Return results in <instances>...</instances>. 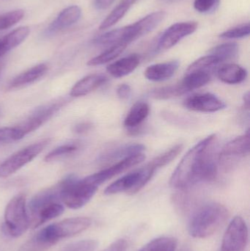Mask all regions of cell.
<instances>
[{
  "instance_id": "cell-1",
  "label": "cell",
  "mask_w": 250,
  "mask_h": 251,
  "mask_svg": "<svg viewBox=\"0 0 250 251\" xmlns=\"http://www.w3.org/2000/svg\"><path fill=\"white\" fill-rule=\"evenodd\" d=\"M91 218H68L39 230L21 247L19 251H45L65 238L80 234L91 226Z\"/></svg>"
},
{
  "instance_id": "cell-2",
  "label": "cell",
  "mask_w": 250,
  "mask_h": 251,
  "mask_svg": "<svg viewBox=\"0 0 250 251\" xmlns=\"http://www.w3.org/2000/svg\"><path fill=\"white\" fill-rule=\"evenodd\" d=\"M215 139L216 134H211L188 151L170 178V184L173 188L185 190L195 185L197 174L204 153Z\"/></svg>"
},
{
  "instance_id": "cell-3",
  "label": "cell",
  "mask_w": 250,
  "mask_h": 251,
  "mask_svg": "<svg viewBox=\"0 0 250 251\" xmlns=\"http://www.w3.org/2000/svg\"><path fill=\"white\" fill-rule=\"evenodd\" d=\"M227 217L228 211L221 203H207L200 208L191 218L189 233L195 238L210 237L224 225Z\"/></svg>"
},
{
  "instance_id": "cell-4",
  "label": "cell",
  "mask_w": 250,
  "mask_h": 251,
  "mask_svg": "<svg viewBox=\"0 0 250 251\" xmlns=\"http://www.w3.org/2000/svg\"><path fill=\"white\" fill-rule=\"evenodd\" d=\"M61 184V201L67 207L78 209L83 207L93 197L98 190L97 186L92 185L70 175L60 181Z\"/></svg>"
},
{
  "instance_id": "cell-5",
  "label": "cell",
  "mask_w": 250,
  "mask_h": 251,
  "mask_svg": "<svg viewBox=\"0 0 250 251\" xmlns=\"http://www.w3.org/2000/svg\"><path fill=\"white\" fill-rule=\"evenodd\" d=\"M4 219V229L10 237L17 238L26 232L29 227V218L24 195H17L9 201Z\"/></svg>"
},
{
  "instance_id": "cell-6",
  "label": "cell",
  "mask_w": 250,
  "mask_h": 251,
  "mask_svg": "<svg viewBox=\"0 0 250 251\" xmlns=\"http://www.w3.org/2000/svg\"><path fill=\"white\" fill-rule=\"evenodd\" d=\"M156 170L150 165L129 173L119 179L112 183L104 190L106 195H114L126 193L136 194L151 179Z\"/></svg>"
},
{
  "instance_id": "cell-7",
  "label": "cell",
  "mask_w": 250,
  "mask_h": 251,
  "mask_svg": "<svg viewBox=\"0 0 250 251\" xmlns=\"http://www.w3.org/2000/svg\"><path fill=\"white\" fill-rule=\"evenodd\" d=\"M50 140H41L12 154L0 165V178H7L33 160L45 149Z\"/></svg>"
},
{
  "instance_id": "cell-8",
  "label": "cell",
  "mask_w": 250,
  "mask_h": 251,
  "mask_svg": "<svg viewBox=\"0 0 250 251\" xmlns=\"http://www.w3.org/2000/svg\"><path fill=\"white\" fill-rule=\"evenodd\" d=\"M66 102V100H59L37 108L32 114L29 115V117L20 125L16 126L21 138H23L26 134L35 131L46 123L65 105Z\"/></svg>"
},
{
  "instance_id": "cell-9",
  "label": "cell",
  "mask_w": 250,
  "mask_h": 251,
  "mask_svg": "<svg viewBox=\"0 0 250 251\" xmlns=\"http://www.w3.org/2000/svg\"><path fill=\"white\" fill-rule=\"evenodd\" d=\"M248 243V226L241 217H236L225 233L220 251H245Z\"/></svg>"
},
{
  "instance_id": "cell-10",
  "label": "cell",
  "mask_w": 250,
  "mask_h": 251,
  "mask_svg": "<svg viewBox=\"0 0 250 251\" xmlns=\"http://www.w3.org/2000/svg\"><path fill=\"white\" fill-rule=\"evenodd\" d=\"M250 153V132L247 131L243 135L239 136L228 142L218 155V162L225 169L232 168L239 159Z\"/></svg>"
},
{
  "instance_id": "cell-11",
  "label": "cell",
  "mask_w": 250,
  "mask_h": 251,
  "mask_svg": "<svg viewBox=\"0 0 250 251\" xmlns=\"http://www.w3.org/2000/svg\"><path fill=\"white\" fill-rule=\"evenodd\" d=\"M145 159V156L143 154V153L134 155V156H129V157L125 158L122 160L118 161L114 165L106 168V169L102 170L100 172L85 177L84 179L89 184L98 187L103 183L110 180V178L118 175L120 173L124 172L129 168L141 163Z\"/></svg>"
},
{
  "instance_id": "cell-12",
  "label": "cell",
  "mask_w": 250,
  "mask_h": 251,
  "mask_svg": "<svg viewBox=\"0 0 250 251\" xmlns=\"http://www.w3.org/2000/svg\"><path fill=\"white\" fill-rule=\"evenodd\" d=\"M198 24L195 22H179L167 28L160 37L158 50H169L176 46L179 41L188 35H192L198 29Z\"/></svg>"
},
{
  "instance_id": "cell-13",
  "label": "cell",
  "mask_w": 250,
  "mask_h": 251,
  "mask_svg": "<svg viewBox=\"0 0 250 251\" xmlns=\"http://www.w3.org/2000/svg\"><path fill=\"white\" fill-rule=\"evenodd\" d=\"M187 110L200 113H215L226 107V103L209 93L191 96L183 102Z\"/></svg>"
},
{
  "instance_id": "cell-14",
  "label": "cell",
  "mask_w": 250,
  "mask_h": 251,
  "mask_svg": "<svg viewBox=\"0 0 250 251\" xmlns=\"http://www.w3.org/2000/svg\"><path fill=\"white\" fill-rule=\"evenodd\" d=\"M165 15L164 11L154 12L132 24L131 27L133 41L154 30L164 20Z\"/></svg>"
},
{
  "instance_id": "cell-15",
  "label": "cell",
  "mask_w": 250,
  "mask_h": 251,
  "mask_svg": "<svg viewBox=\"0 0 250 251\" xmlns=\"http://www.w3.org/2000/svg\"><path fill=\"white\" fill-rule=\"evenodd\" d=\"M48 70V66L45 63H41V64L33 66L31 69L25 71L23 73L20 74L16 77L13 78L9 83L7 89H19V88H23L26 85H31L44 77Z\"/></svg>"
},
{
  "instance_id": "cell-16",
  "label": "cell",
  "mask_w": 250,
  "mask_h": 251,
  "mask_svg": "<svg viewBox=\"0 0 250 251\" xmlns=\"http://www.w3.org/2000/svg\"><path fill=\"white\" fill-rule=\"evenodd\" d=\"M107 80L108 78L101 74L88 75L73 85L70 90V96L72 97H81L88 95L102 86Z\"/></svg>"
},
{
  "instance_id": "cell-17",
  "label": "cell",
  "mask_w": 250,
  "mask_h": 251,
  "mask_svg": "<svg viewBox=\"0 0 250 251\" xmlns=\"http://www.w3.org/2000/svg\"><path fill=\"white\" fill-rule=\"evenodd\" d=\"M179 62L177 60L157 63L147 68L145 76L153 82H161L171 78L177 72Z\"/></svg>"
},
{
  "instance_id": "cell-18",
  "label": "cell",
  "mask_w": 250,
  "mask_h": 251,
  "mask_svg": "<svg viewBox=\"0 0 250 251\" xmlns=\"http://www.w3.org/2000/svg\"><path fill=\"white\" fill-rule=\"evenodd\" d=\"M82 16V10L77 5L69 6L61 11L48 29L49 33H54L69 27L78 22Z\"/></svg>"
},
{
  "instance_id": "cell-19",
  "label": "cell",
  "mask_w": 250,
  "mask_h": 251,
  "mask_svg": "<svg viewBox=\"0 0 250 251\" xmlns=\"http://www.w3.org/2000/svg\"><path fill=\"white\" fill-rule=\"evenodd\" d=\"M139 63L140 57L138 54H130L109 65L107 70L113 77H123L132 73L138 67Z\"/></svg>"
},
{
  "instance_id": "cell-20",
  "label": "cell",
  "mask_w": 250,
  "mask_h": 251,
  "mask_svg": "<svg viewBox=\"0 0 250 251\" xmlns=\"http://www.w3.org/2000/svg\"><path fill=\"white\" fill-rule=\"evenodd\" d=\"M94 42L98 45H113L117 43L126 42L130 44L133 42L132 39L131 25L113 29L95 38Z\"/></svg>"
},
{
  "instance_id": "cell-21",
  "label": "cell",
  "mask_w": 250,
  "mask_h": 251,
  "mask_svg": "<svg viewBox=\"0 0 250 251\" xmlns=\"http://www.w3.org/2000/svg\"><path fill=\"white\" fill-rule=\"evenodd\" d=\"M217 76L224 83L238 85L247 79L248 72L239 65L226 64L218 69Z\"/></svg>"
},
{
  "instance_id": "cell-22",
  "label": "cell",
  "mask_w": 250,
  "mask_h": 251,
  "mask_svg": "<svg viewBox=\"0 0 250 251\" xmlns=\"http://www.w3.org/2000/svg\"><path fill=\"white\" fill-rule=\"evenodd\" d=\"M145 149V146L142 144L136 143V144L126 145L103 155L100 159L101 160L100 162H112L116 160H122L125 158L142 153Z\"/></svg>"
},
{
  "instance_id": "cell-23",
  "label": "cell",
  "mask_w": 250,
  "mask_h": 251,
  "mask_svg": "<svg viewBox=\"0 0 250 251\" xmlns=\"http://www.w3.org/2000/svg\"><path fill=\"white\" fill-rule=\"evenodd\" d=\"M150 113V107L148 103L144 101L136 102L131 108L124 120V126L129 128H135L148 118Z\"/></svg>"
},
{
  "instance_id": "cell-24",
  "label": "cell",
  "mask_w": 250,
  "mask_h": 251,
  "mask_svg": "<svg viewBox=\"0 0 250 251\" xmlns=\"http://www.w3.org/2000/svg\"><path fill=\"white\" fill-rule=\"evenodd\" d=\"M137 1L139 0H121L114 7V10L103 21L100 25L99 29L102 30L114 26L126 15L130 7Z\"/></svg>"
},
{
  "instance_id": "cell-25",
  "label": "cell",
  "mask_w": 250,
  "mask_h": 251,
  "mask_svg": "<svg viewBox=\"0 0 250 251\" xmlns=\"http://www.w3.org/2000/svg\"><path fill=\"white\" fill-rule=\"evenodd\" d=\"M210 80H211V75L208 72L198 71V72H187L186 76L181 82V85L186 92H188V91L202 88L204 85L208 84Z\"/></svg>"
},
{
  "instance_id": "cell-26",
  "label": "cell",
  "mask_w": 250,
  "mask_h": 251,
  "mask_svg": "<svg viewBox=\"0 0 250 251\" xmlns=\"http://www.w3.org/2000/svg\"><path fill=\"white\" fill-rule=\"evenodd\" d=\"M129 45V44L126 42H120L113 44L108 50L89 60L88 65L90 66H101V65H104L105 63H109V62L113 61V60L120 55Z\"/></svg>"
},
{
  "instance_id": "cell-27",
  "label": "cell",
  "mask_w": 250,
  "mask_h": 251,
  "mask_svg": "<svg viewBox=\"0 0 250 251\" xmlns=\"http://www.w3.org/2000/svg\"><path fill=\"white\" fill-rule=\"evenodd\" d=\"M239 46L236 43H226L211 49L208 53L217 57L221 63L235 58L239 53Z\"/></svg>"
},
{
  "instance_id": "cell-28",
  "label": "cell",
  "mask_w": 250,
  "mask_h": 251,
  "mask_svg": "<svg viewBox=\"0 0 250 251\" xmlns=\"http://www.w3.org/2000/svg\"><path fill=\"white\" fill-rule=\"evenodd\" d=\"M177 242L172 237H160L145 245L139 251H175Z\"/></svg>"
},
{
  "instance_id": "cell-29",
  "label": "cell",
  "mask_w": 250,
  "mask_h": 251,
  "mask_svg": "<svg viewBox=\"0 0 250 251\" xmlns=\"http://www.w3.org/2000/svg\"><path fill=\"white\" fill-rule=\"evenodd\" d=\"M80 148L81 143L77 141L71 142V143L62 145V146L56 148L54 150L51 151L50 153H48L45 156V162H49L57 160V159L63 157V156H68V155L75 153Z\"/></svg>"
},
{
  "instance_id": "cell-30",
  "label": "cell",
  "mask_w": 250,
  "mask_h": 251,
  "mask_svg": "<svg viewBox=\"0 0 250 251\" xmlns=\"http://www.w3.org/2000/svg\"><path fill=\"white\" fill-rule=\"evenodd\" d=\"M182 149H183V145H176L167 151L163 153L162 154L159 155L155 159H153L151 162H149V164L155 170L162 168L171 162L173 159H176L178 155L182 152Z\"/></svg>"
},
{
  "instance_id": "cell-31",
  "label": "cell",
  "mask_w": 250,
  "mask_h": 251,
  "mask_svg": "<svg viewBox=\"0 0 250 251\" xmlns=\"http://www.w3.org/2000/svg\"><path fill=\"white\" fill-rule=\"evenodd\" d=\"M186 93V91L183 89L182 85L179 84V85H170V86L163 87V88L154 90L151 92V96L156 100H163L180 97Z\"/></svg>"
},
{
  "instance_id": "cell-32",
  "label": "cell",
  "mask_w": 250,
  "mask_h": 251,
  "mask_svg": "<svg viewBox=\"0 0 250 251\" xmlns=\"http://www.w3.org/2000/svg\"><path fill=\"white\" fill-rule=\"evenodd\" d=\"M220 63H221V62L217 57L211 55V54H208V55L198 59L194 63H192L188 68L186 73L187 72H198V71L208 72V69L215 67Z\"/></svg>"
},
{
  "instance_id": "cell-33",
  "label": "cell",
  "mask_w": 250,
  "mask_h": 251,
  "mask_svg": "<svg viewBox=\"0 0 250 251\" xmlns=\"http://www.w3.org/2000/svg\"><path fill=\"white\" fill-rule=\"evenodd\" d=\"M24 16L23 10H15L0 14V31L8 29L19 23Z\"/></svg>"
},
{
  "instance_id": "cell-34",
  "label": "cell",
  "mask_w": 250,
  "mask_h": 251,
  "mask_svg": "<svg viewBox=\"0 0 250 251\" xmlns=\"http://www.w3.org/2000/svg\"><path fill=\"white\" fill-rule=\"evenodd\" d=\"M250 26L249 24L242 25L228 29L226 32L220 34V37L225 39H237L249 36Z\"/></svg>"
},
{
  "instance_id": "cell-35",
  "label": "cell",
  "mask_w": 250,
  "mask_h": 251,
  "mask_svg": "<svg viewBox=\"0 0 250 251\" xmlns=\"http://www.w3.org/2000/svg\"><path fill=\"white\" fill-rule=\"evenodd\" d=\"M98 242L95 240H81L66 246L60 251H94L98 247Z\"/></svg>"
},
{
  "instance_id": "cell-36",
  "label": "cell",
  "mask_w": 250,
  "mask_h": 251,
  "mask_svg": "<svg viewBox=\"0 0 250 251\" xmlns=\"http://www.w3.org/2000/svg\"><path fill=\"white\" fill-rule=\"evenodd\" d=\"M21 136L16 126L0 128V146L21 140Z\"/></svg>"
},
{
  "instance_id": "cell-37",
  "label": "cell",
  "mask_w": 250,
  "mask_h": 251,
  "mask_svg": "<svg viewBox=\"0 0 250 251\" xmlns=\"http://www.w3.org/2000/svg\"><path fill=\"white\" fill-rule=\"evenodd\" d=\"M220 4V0H195L194 7L201 13L215 11Z\"/></svg>"
},
{
  "instance_id": "cell-38",
  "label": "cell",
  "mask_w": 250,
  "mask_h": 251,
  "mask_svg": "<svg viewBox=\"0 0 250 251\" xmlns=\"http://www.w3.org/2000/svg\"><path fill=\"white\" fill-rule=\"evenodd\" d=\"M127 248L128 243L126 240H118L103 251H126Z\"/></svg>"
},
{
  "instance_id": "cell-39",
  "label": "cell",
  "mask_w": 250,
  "mask_h": 251,
  "mask_svg": "<svg viewBox=\"0 0 250 251\" xmlns=\"http://www.w3.org/2000/svg\"><path fill=\"white\" fill-rule=\"evenodd\" d=\"M132 89L127 84H122L117 88V94L121 100H126L130 97Z\"/></svg>"
},
{
  "instance_id": "cell-40",
  "label": "cell",
  "mask_w": 250,
  "mask_h": 251,
  "mask_svg": "<svg viewBox=\"0 0 250 251\" xmlns=\"http://www.w3.org/2000/svg\"><path fill=\"white\" fill-rule=\"evenodd\" d=\"M92 125L91 123L85 122V123L79 124L75 126L74 131L78 134H83V133L88 132L92 128Z\"/></svg>"
},
{
  "instance_id": "cell-41",
  "label": "cell",
  "mask_w": 250,
  "mask_h": 251,
  "mask_svg": "<svg viewBox=\"0 0 250 251\" xmlns=\"http://www.w3.org/2000/svg\"><path fill=\"white\" fill-rule=\"evenodd\" d=\"M114 0H95V7L98 10H104L108 8Z\"/></svg>"
},
{
  "instance_id": "cell-42",
  "label": "cell",
  "mask_w": 250,
  "mask_h": 251,
  "mask_svg": "<svg viewBox=\"0 0 250 251\" xmlns=\"http://www.w3.org/2000/svg\"><path fill=\"white\" fill-rule=\"evenodd\" d=\"M10 51L8 45H7V41H6L5 38L2 37L0 38V57H2L6 53Z\"/></svg>"
},
{
  "instance_id": "cell-43",
  "label": "cell",
  "mask_w": 250,
  "mask_h": 251,
  "mask_svg": "<svg viewBox=\"0 0 250 251\" xmlns=\"http://www.w3.org/2000/svg\"><path fill=\"white\" fill-rule=\"evenodd\" d=\"M244 104H245V108L249 110L250 109V92H247L246 94L244 95L243 97Z\"/></svg>"
},
{
  "instance_id": "cell-44",
  "label": "cell",
  "mask_w": 250,
  "mask_h": 251,
  "mask_svg": "<svg viewBox=\"0 0 250 251\" xmlns=\"http://www.w3.org/2000/svg\"><path fill=\"white\" fill-rule=\"evenodd\" d=\"M181 251H191L189 250V249H183V250H182Z\"/></svg>"
},
{
  "instance_id": "cell-45",
  "label": "cell",
  "mask_w": 250,
  "mask_h": 251,
  "mask_svg": "<svg viewBox=\"0 0 250 251\" xmlns=\"http://www.w3.org/2000/svg\"><path fill=\"white\" fill-rule=\"evenodd\" d=\"M0 75H1V67H0Z\"/></svg>"
}]
</instances>
